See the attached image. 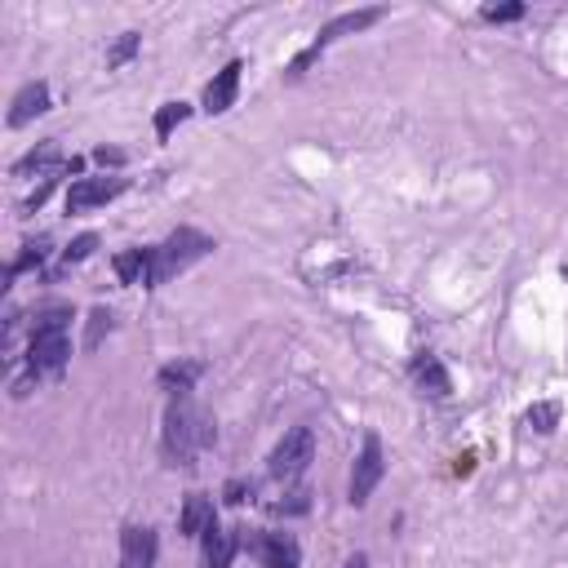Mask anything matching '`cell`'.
Masks as SVG:
<instances>
[{"instance_id": "83f0119b", "label": "cell", "mask_w": 568, "mask_h": 568, "mask_svg": "<svg viewBox=\"0 0 568 568\" xmlns=\"http://www.w3.org/2000/svg\"><path fill=\"white\" fill-rule=\"evenodd\" d=\"M93 160H98V164L120 169V164H124V151H115V146H98V151H93Z\"/></svg>"}, {"instance_id": "7402d4cb", "label": "cell", "mask_w": 568, "mask_h": 568, "mask_svg": "<svg viewBox=\"0 0 568 568\" xmlns=\"http://www.w3.org/2000/svg\"><path fill=\"white\" fill-rule=\"evenodd\" d=\"M138 44H142V36L138 31H124V36H115V44L106 49V67L115 71V67H124L133 53H138Z\"/></svg>"}, {"instance_id": "4316f807", "label": "cell", "mask_w": 568, "mask_h": 568, "mask_svg": "<svg viewBox=\"0 0 568 568\" xmlns=\"http://www.w3.org/2000/svg\"><path fill=\"white\" fill-rule=\"evenodd\" d=\"M479 18L484 22H515V18H524V4H488Z\"/></svg>"}, {"instance_id": "8fae6325", "label": "cell", "mask_w": 568, "mask_h": 568, "mask_svg": "<svg viewBox=\"0 0 568 568\" xmlns=\"http://www.w3.org/2000/svg\"><path fill=\"white\" fill-rule=\"evenodd\" d=\"M49 111V84L44 80H31V84H22L18 93H13V102H9V129H22V124H31L36 115H44Z\"/></svg>"}, {"instance_id": "484cf974", "label": "cell", "mask_w": 568, "mask_h": 568, "mask_svg": "<svg viewBox=\"0 0 568 568\" xmlns=\"http://www.w3.org/2000/svg\"><path fill=\"white\" fill-rule=\"evenodd\" d=\"M248 497H253V484H248V479H226V484H222V501H226V506H240V501H248Z\"/></svg>"}, {"instance_id": "7a4b0ae2", "label": "cell", "mask_w": 568, "mask_h": 568, "mask_svg": "<svg viewBox=\"0 0 568 568\" xmlns=\"http://www.w3.org/2000/svg\"><path fill=\"white\" fill-rule=\"evenodd\" d=\"M71 359V328H36L27 342V377L13 382V395H27L36 382L58 377Z\"/></svg>"}, {"instance_id": "277c9868", "label": "cell", "mask_w": 568, "mask_h": 568, "mask_svg": "<svg viewBox=\"0 0 568 568\" xmlns=\"http://www.w3.org/2000/svg\"><path fill=\"white\" fill-rule=\"evenodd\" d=\"M382 18H386V9H377V4H373V9H351V13H337V18H333V22H324V27H320V36H315V40H311V44H306L297 58H293L288 75H302V71H306V67H311V62H315V58H320V53H324L333 40L355 36V31H364V27L382 22Z\"/></svg>"}, {"instance_id": "3957f363", "label": "cell", "mask_w": 568, "mask_h": 568, "mask_svg": "<svg viewBox=\"0 0 568 568\" xmlns=\"http://www.w3.org/2000/svg\"><path fill=\"white\" fill-rule=\"evenodd\" d=\"M209 253H213V240H209L204 231L178 226L164 244H155V275H151V288L164 284V280H173V275H182L191 262H200V257H209Z\"/></svg>"}, {"instance_id": "603a6c76", "label": "cell", "mask_w": 568, "mask_h": 568, "mask_svg": "<svg viewBox=\"0 0 568 568\" xmlns=\"http://www.w3.org/2000/svg\"><path fill=\"white\" fill-rule=\"evenodd\" d=\"M93 248H98V235H93V231H84V235H75V240L62 248V262H67V266H75V262L93 257Z\"/></svg>"}, {"instance_id": "e0dca14e", "label": "cell", "mask_w": 568, "mask_h": 568, "mask_svg": "<svg viewBox=\"0 0 568 568\" xmlns=\"http://www.w3.org/2000/svg\"><path fill=\"white\" fill-rule=\"evenodd\" d=\"M67 160L58 155V142H40L36 151H27L18 164H13V173L18 178H27V173H40V178H49V173H58Z\"/></svg>"}, {"instance_id": "8992f818", "label": "cell", "mask_w": 568, "mask_h": 568, "mask_svg": "<svg viewBox=\"0 0 568 568\" xmlns=\"http://www.w3.org/2000/svg\"><path fill=\"white\" fill-rule=\"evenodd\" d=\"M382 475H386V457H382V439L368 430L364 435V444H359V453H355V466H351V484H346V501L351 506H364L368 497H373V488L382 484Z\"/></svg>"}, {"instance_id": "5bb4252c", "label": "cell", "mask_w": 568, "mask_h": 568, "mask_svg": "<svg viewBox=\"0 0 568 568\" xmlns=\"http://www.w3.org/2000/svg\"><path fill=\"white\" fill-rule=\"evenodd\" d=\"M115 275H120V284H151V275H155V244L151 248H124V253H115Z\"/></svg>"}, {"instance_id": "5b68a950", "label": "cell", "mask_w": 568, "mask_h": 568, "mask_svg": "<svg viewBox=\"0 0 568 568\" xmlns=\"http://www.w3.org/2000/svg\"><path fill=\"white\" fill-rule=\"evenodd\" d=\"M311 457H315V435H311V426H293V430L271 448L266 470H271V479L293 484V479H302V475H306Z\"/></svg>"}, {"instance_id": "ac0fdd59", "label": "cell", "mask_w": 568, "mask_h": 568, "mask_svg": "<svg viewBox=\"0 0 568 568\" xmlns=\"http://www.w3.org/2000/svg\"><path fill=\"white\" fill-rule=\"evenodd\" d=\"M44 257H49V235H36V240H27V244H22V253L9 262V280H18L22 271H36V266H44Z\"/></svg>"}, {"instance_id": "30bf717a", "label": "cell", "mask_w": 568, "mask_h": 568, "mask_svg": "<svg viewBox=\"0 0 568 568\" xmlns=\"http://www.w3.org/2000/svg\"><path fill=\"white\" fill-rule=\"evenodd\" d=\"M240 71H244V62L240 58H231L209 84H204V98H200V106L209 111V115H222V111H231V102H235V89H240Z\"/></svg>"}, {"instance_id": "44dd1931", "label": "cell", "mask_w": 568, "mask_h": 568, "mask_svg": "<svg viewBox=\"0 0 568 568\" xmlns=\"http://www.w3.org/2000/svg\"><path fill=\"white\" fill-rule=\"evenodd\" d=\"M115 328V315L106 311V306H98L93 315H89V333H84V351H98L102 346V337Z\"/></svg>"}, {"instance_id": "cb8c5ba5", "label": "cell", "mask_w": 568, "mask_h": 568, "mask_svg": "<svg viewBox=\"0 0 568 568\" xmlns=\"http://www.w3.org/2000/svg\"><path fill=\"white\" fill-rule=\"evenodd\" d=\"M555 422H559V404H555V399H541V404L528 408V426H537L541 435L555 430Z\"/></svg>"}, {"instance_id": "ba28073f", "label": "cell", "mask_w": 568, "mask_h": 568, "mask_svg": "<svg viewBox=\"0 0 568 568\" xmlns=\"http://www.w3.org/2000/svg\"><path fill=\"white\" fill-rule=\"evenodd\" d=\"M244 546L257 555L262 568H297V559H302V550L288 532H248Z\"/></svg>"}, {"instance_id": "9a60e30c", "label": "cell", "mask_w": 568, "mask_h": 568, "mask_svg": "<svg viewBox=\"0 0 568 568\" xmlns=\"http://www.w3.org/2000/svg\"><path fill=\"white\" fill-rule=\"evenodd\" d=\"M213 524H217V515H213V501H209L204 493H186V501H182V515H178V532H182V537H204Z\"/></svg>"}, {"instance_id": "52a82bcc", "label": "cell", "mask_w": 568, "mask_h": 568, "mask_svg": "<svg viewBox=\"0 0 568 568\" xmlns=\"http://www.w3.org/2000/svg\"><path fill=\"white\" fill-rule=\"evenodd\" d=\"M124 186H129L124 178H75L71 191H67V213H71V217H75V213H89V209L115 200Z\"/></svg>"}, {"instance_id": "2e32d148", "label": "cell", "mask_w": 568, "mask_h": 568, "mask_svg": "<svg viewBox=\"0 0 568 568\" xmlns=\"http://www.w3.org/2000/svg\"><path fill=\"white\" fill-rule=\"evenodd\" d=\"M200 546H204V568H231L240 537H235V532H226L222 524H213V528L200 537Z\"/></svg>"}, {"instance_id": "ffe728a7", "label": "cell", "mask_w": 568, "mask_h": 568, "mask_svg": "<svg viewBox=\"0 0 568 568\" xmlns=\"http://www.w3.org/2000/svg\"><path fill=\"white\" fill-rule=\"evenodd\" d=\"M186 115H191V106H186V102H164V106L155 111V138H169Z\"/></svg>"}, {"instance_id": "6da1fadb", "label": "cell", "mask_w": 568, "mask_h": 568, "mask_svg": "<svg viewBox=\"0 0 568 568\" xmlns=\"http://www.w3.org/2000/svg\"><path fill=\"white\" fill-rule=\"evenodd\" d=\"M213 439H217V426H213V417L191 395L186 399H169V408H164V435H160L169 466L191 470L200 462V453L213 448Z\"/></svg>"}, {"instance_id": "f1b7e54d", "label": "cell", "mask_w": 568, "mask_h": 568, "mask_svg": "<svg viewBox=\"0 0 568 568\" xmlns=\"http://www.w3.org/2000/svg\"><path fill=\"white\" fill-rule=\"evenodd\" d=\"M342 568H368V555H351Z\"/></svg>"}, {"instance_id": "9c48e42d", "label": "cell", "mask_w": 568, "mask_h": 568, "mask_svg": "<svg viewBox=\"0 0 568 568\" xmlns=\"http://www.w3.org/2000/svg\"><path fill=\"white\" fill-rule=\"evenodd\" d=\"M155 555H160L155 528L124 524V532H120V568H155Z\"/></svg>"}, {"instance_id": "7c38bea8", "label": "cell", "mask_w": 568, "mask_h": 568, "mask_svg": "<svg viewBox=\"0 0 568 568\" xmlns=\"http://www.w3.org/2000/svg\"><path fill=\"white\" fill-rule=\"evenodd\" d=\"M200 373H204L200 359H173V364H164V368L155 373V382H160V390H164L169 399H186V395L195 390Z\"/></svg>"}, {"instance_id": "d6986e66", "label": "cell", "mask_w": 568, "mask_h": 568, "mask_svg": "<svg viewBox=\"0 0 568 568\" xmlns=\"http://www.w3.org/2000/svg\"><path fill=\"white\" fill-rule=\"evenodd\" d=\"M36 328H71V306L67 302H40L31 311V333Z\"/></svg>"}, {"instance_id": "4fadbf2b", "label": "cell", "mask_w": 568, "mask_h": 568, "mask_svg": "<svg viewBox=\"0 0 568 568\" xmlns=\"http://www.w3.org/2000/svg\"><path fill=\"white\" fill-rule=\"evenodd\" d=\"M413 382H417V390L422 395H435V399H444L448 390H453V377H448V368L439 364V355H430V351H422L417 359H413Z\"/></svg>"}, {"instance_id": "d4e9b609", "label": "cell", "mask_w": 568, "mask_h": 568, "mask_svg": "<svg viewBox=\"0 0 568 568\" xmlns=\"http://www.w3.org/2000/svg\"><path fill=\"white\" fill-rule=\"evenodd\" d=\"M306 506H311V493L306 488H293V493H284V501H271L275 515H302Z\"/></svg>"}]
</instances>
